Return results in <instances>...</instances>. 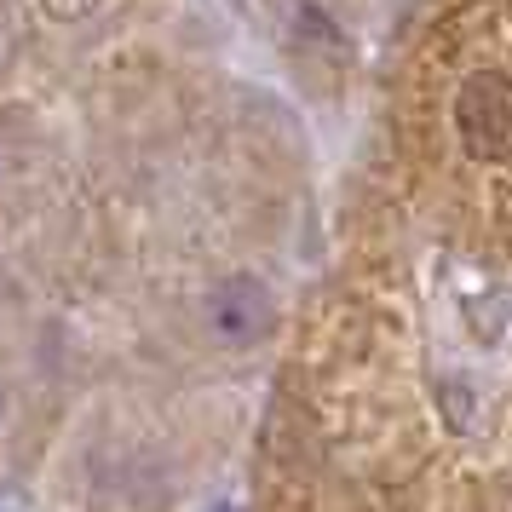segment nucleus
I'll return each mask as SVG.
<instances>
[{
	"label": "nucleus",
	"mask_w": 512,
	"mask_h": 512,
	"mask_svg": "<svg viewBox=\"0 0 512 512\" xmlns=\"http://www.w3.org/2000/svg\"><path fill=\"white\" fill-rule=\"evenodd\" d=\"M18 127H24V116H12V110H0V185L12 179V167H18Z\"/></svg>",
	"instance_id": "3"
},
{
	"label": "nucleus",
	"mask_w": 512,
	"mask_h": 512,
	"mask_svg": "<svg viewBox=\"0 0 512 512\" xmlns=\"http://www.w3.org/2000/svg\"><path fill=\"white\" fill-rule=\"evenodd\" d=\"M6 409H12V392H6V380H0V432H6Z\"/></svg>",
	"instance_id": "4"
},
{
	"label": "nucleus",
	"mask_w": 512,
	"mask_h": 512,
	"mask_svg": "<svg viewBox=\"0 0 512 512\" xmlns=\"http://www.w3.org/2000/svg\"><path fill=\"white\" fill-rule=\"evenodd\" d=\"M202 328H208L213 346L225 351H254L271 340V328H277V288L254 271H231V277H219L202 294Z\"/></svg>",
	"instance_id": "2"
},
{
	"label": "nucleus",
	"mask_w": 512,
	"mask_h": 512,
	"mask_svg": "<svg viewBox=\"0 0 512 512\" xmlns=\"http://www.w3.org/2000/svg\"><path fill=\"white\" fill-rule=\"evenodd\" d=\"M449 121H455V139L472 162H512V70H495V64L466 70L455 87V104H449Z\"/></svg>",
	"instance_id": "1"
}]
</instances>
